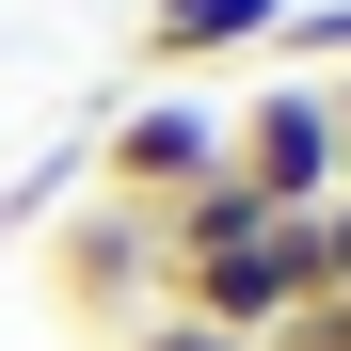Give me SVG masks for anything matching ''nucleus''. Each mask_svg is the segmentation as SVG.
Listing matches in <instances>:
<instances>
[{
    "label": "nucleus",
    "instance_id": "obj_2",
    "mask_svg": "<svg viewBox=\"0 0 351 351\" xmlns=\"http://www.w3.org/2000/svg\"><path fill=\"white\" fill-rule=\"evenodd\" d=\"M48 287H64V319H96V335H128L160 287H176V256H160V208H80L64 240H48Z\"/></svg>",
    "mask_w": 351,
    "mask_h": 351
},
{
    "label": "nucleus",
    "instance_id": "obj_4",
    "mask_svg": "<svg viewBox=\"0 0 351 351\" xmlns=\"http://www.w3.org/2000/svg\"><path fill=\"white\" fill-rule=\"evenodd\" d=\"M287 32V0H144V64L192 80V64H240V48Z\"/></svg>",
    "mask_w": 351,
    "mask_h": 351
},
{
    "label": "nucleus",
    "instance_id": "obj_5",
    "mask_svg": "<svg viewBox=\"0 0 351 351\" xmlns=\"http://www.w3.org/2000/svg\"><path fill=\"white\" fill-rule=\"evenodd\" d=\"M112 351H240V335H223V319H192V304H144Z\"/></svg>",
    "mask_w": 351,
    "mask_h": 351
},
{
    "label": "nucleus",
    "instance_id": "obj_1",
    "mask_svg": "<svg viewBox=\"0 0 351 351\" xmlns=\"http://www.w3.org/2000/svg\"><path fill=\"white\" fill-rule=\"evenodd\" d=\"M223 176H240L256 208L319 223V208H335V96H319V80H256V96H223Z\"/></svg>",
    "mask_w": 351,
    "mask_h": 351
},
{
    "label": "nucleus",
    "instance_id": "obj_3",
    "mask_svg": "<svg viewBox=\"0 0 351 351\" xmlns=\"http://www.w3.org/2000/svg\"><path fill=\"white\" fill-rule=\"evenodd\" d=\"M208 176H223V96H144V112L96 128V192L112 208H176Z\"/></svg>",
    "mask_w": 351,
    "mask_h": 351
},
{
    "label": "nucleus",
    "instance_id": "obj_7",
    "mask_svg": "<svg viewBox=\"0 0 351 351\" xmlns=\"http://www.w3.org/2000/svg\"><path fill=\"white\" fill-rule=\"evenodd\" d=\"M319 96H335V192H351V80H319Z\"/></svg>",
    "mask_w": 351,
    "mask_h": 351
},
{
    "label": "nucleus",
    "instance_id": "obj_6",
    "mask_svg": "<svg viewBox=\"0 0 351 351\" xmlns=\"http://www.w3.org/2000/svg\"><path fill=\"white\" fill-rule=\"evenodd\" d=\"M319 304H351V192L319 208Z\"/></svg>",
    "mask_w": 351,
    "mask_h": 351
}]
</instances>
